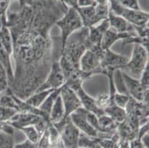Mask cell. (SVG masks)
Segmentation results:
<instances>
[{
    "label": "cell",
    "instance_id": "32",
    "mask_svg": "<svg viewBox=\"0 0 149 148\" xmlns=\"http://www.w3.org/2000/svg\"><path fill=\"white\" fill-rule=\"evenodd\" d=\"M119 5L134 10H142L139 5L138 0H115Z\"/></svg>",
    "mask_w": 149,
    "mask_h": 148
},
{
    "label": "cell",
    "instance_id": "31",
    "mask_svg": "<svg viewBox=\"0 0 149 148\" xmlns=\"http://www.w3.org/2000/svg\"><path fill=\"white\" fill-rule=\"evenodd\" d=\"M130 98L131 97L128 95L123 94V93L116 92L114 94V97H113V103L120 108H125L126 104H128Z\"/></svg>",
    "mask_w": 149,
    "mask_h": 148
},
{
    "label": "cell",
    "instance_id": "27",
    "mask_svg": "<svg viewBox=\"0 0 149 148\" xmlns=\"http://www.w3.org/2000/svg\"><path fill=\"white\" fill-rule=\"evenodd\" d=\"M9 88V81L6 69L0 62V94L5 93Z\"/></svg>",
    "mask_w": 149,
    "mask_h": 148
},
{
    "label": "cell",
    "instance_id": "20",
    "mask_svg": "<svg viewBox=\"0 0 149 148\" xmlns=\"http://www.w3.org/2000/svg\"><path fill=\"white\" fill-rule=\"evenodd\" d=\"M65 114V110L64 106H63V103H62V97L59 93V96L56 97V100L54 101V104L52 106L51 110L50 112L49 115V122L52 124L58 123L62 120V119L64 118Z\"/></svg>",
    "mask_w": 149,
    "mask_h": 148
},
{
    "label": "cell",
    "instance_id": "23",
    "mask_svg": "<svg viewBox=\"0 0 149 148\" xmlns=\"http://www.w3.org/2000/svg\"><path fill=\"white\" fill-rule=\"evenodd\" d=\"M61 88L59 89L54 90L45 99L44 101H43L42 104L39 107V109L41 110L42 112L45 114V116H46L47 119L49 122V115L50 112L51 110V108H52V106L54 104V101L56 100V97L59 95L60 93Z\"/></svg>",
    "mask_w": 149,
    "mask_h": 148
},
{
    "label": "cell",
    "instance_id": "39",
    "mask_svg": "<svg viewBox=\"0 0 149 148\" xmlns=\"http://www.w3.org/2000/svg\"><path fill=\"white\" fill-rule=\"evenodd\" d=\"M1 95H2V94H0V96H1Z\"/></svg>",
    "mask_w": 149,
    "mask_h": 148
},
{
    "label": "cell",
    "instance_id": "19",
    "mask_svg": "<svg viewBox=\"0 0 149 148\" xmlns=\"http://www.w3.org/2000/svg\"><path fill=\"white\" fill-rule=\"evenodd\" d=\"M109 27L120 33L133 32L134 31V25L122 18L121 16L114 14L113 12L109 10L108 16Z\"/></svg>",
    "mask_w": 149,
    "mask_h": 148
},
{
    "label": "cell",
    "instance_id": "34",
    "mask_svg": "<svg viewBox=\"0 0 149 148\" xmlns=\"http://www.w3.org/2000/svg\"><path fill=\"white\" fill-rule=\"evenodd\" d=\"M77 7L76 8H87V7L96 6V0H76Z\"/></svg>",
    "mask_w": 149,
    "mask_h": 148
},
{
    "label": "cell",
    "instance_id": "11",
    "mask_svg": "<svg viewBox=\"0 0 149 148\" xmlns=\"http://www.w3.org/2000/svg\"><path fill=\"white\" fill-rule=\"evenodd\" d=\"M128 61V58L125 56L116 54L111 49L105 50L104 51L103 58L101 65L104 75L106 76L107 73L109 71L123 70Z\"/></svg>",
    "mask_w": 149,
    "mask_h": 148
},
{
    "label": "cell",
    "instance_id": "21",
    "mask_svg": "<svg viewBox=\"0 0 149 148\" xmlns=\"http://www.w3.org/2000/svg\"><path fill=\"white\" fill-rule=\"evenodd\" d=\"M101 133H114L116 132L118 123L113 120L110 116L104 114L98 117Z\"/></svg>",
    "mask_w": 149,
    "mask_h": 148
},
{
    "label": "cell",
    "instance_id": "12",
    "mask_svg": "<svg viewBox=\"0 0 149 148\" xmlns=\"http://www.w3.org/2000/svg\"><path fill=\"white\" fill-rule=\"evenodd\" d=\"M125 110L126 116L139 121L141 125L148 122V103L140 102L130 98Z\"/></svg>",
    "mask_w": 149,
    "mask_h": 148
},
{
    "label": "cell",
    "instance_id": "26",
    "mask_svg": "<svg viewBox=\"0 0 149 148\" xmlns=\"http://www.w3.org/2000/svg\"><path fill=\"white\" fill-rule=\"evenodd\" d=\"M123 44H139L143 46L146 50L148 51V36H141L139 35H134V36L123 41Z\"/></svg>",
    "mask_w": 149,
    "mask_h": 148
},
{
    "label": "cell",
    "instance_id": "16",
    "mask_svg": "<svg viewBox=\"0 0 149 148\" xmlns=\"http://www.w3.org/2000/svg\"><path fill=\"white\" fill-rule=\"evenodd\" d=\"M42 119L43 118H42L41 116L35 115V114L17 112L7 122H8L14 128L19 129L20 127H27V126L36 125L38 122Z\"/></svg>",
    "mask_w": 149,
    "mask_h": 148
},
{
    "label": "cell",
    "instance_id": "36",
    "mask_svg": "<svg viewBox=\"0 0 149 148\" xmlns=\"http://www.w3.org/2000/svg\"><path fill=\"white\" fill-rule=\"evenodd\" d=\"M20 8L24 6H31L33 3V0H18Z\"/></svg>",
    "mask_w": 149,
    "mask_h": 148
},
{
    "label": "cell",
    "instance_id": "33",
    "mask_svg": "<svg viewBox=\"0 0 149 148\" xmlns=\"http://www.w3.org/2000/svg\"><path fill=\"white\" fill-rule=\"evenodd\" d=\"M138 79L143 86L149 88V64L146 65Z\"/></svg>",
    "mask_w": 149,
    "mask_h": 148
},
{
    "label": "cell",
    "instance_id": "1",
    "mask_svg": "<svg viewBox=\"0 0 149 148\" xmlns=\"http://www.w3.org/2000/svg\"><path fill=\"white\" fill-rule=\"evenodd\" d=\"M32 7L33 16L28 28L11 36L15 68L9 88L22 100L37 90L53 62L59 60L60 39L52 37L51 30L68 9L59 0H33Z\"/></svg>",
    "mask_w": 149,
    "mask_h": 148
},
{
    "label": "cell",
    "instance_id": "6",
    "mask_svg": "<svg viewBox=\"0 0 149 148\" xmlns=\"http://www.w3.org/2000/svg\"><path fill=\"white\" fill-rule=\"evenodd\" d=\"M148 64V51L143 46L139 44H134L132 54L124 69H127L130 73L138 79L144 70L146 65Z\"/></svg>",
    "mask_w": 149,
    "mask_h": 148
},
{
    "label": "cell",
    "instance_id": "9",
    "mask_svg": "<svg viewBox=\"0 0 149 148\" xmlns=\"http://www.w3.org/2000/svg\"><path fill=\"white\" fill-rule=\"evenodd\" d=\"M65 84V78L59 65V60H54L51 65V70L43 83L36 91L44 90H56L62 88Z\"/></svg>",
    "mask_w": 149,
    "mask_h": 148
},
{
    "label": "cell",
    "instance_id": "4",
    "mask_svg": "<svg viewBox=\"0 0 149 148\" xmlns=\"http://www.w3.org/2000/svg\"><path fill=\"white\" fill-rule=\"evenodd\" d=\"M103 55L104 50L102 49L100 45L88 48L80 59V70L90 74L91 76L97 74L104 75L103 70L101 67Z\"/></svg>",
    "mask_w": 149,
    "mask_h": 148
},
{
    "label": "cell",
    "instance_id": "7",
    "mask_svg": "<svg viewBox=\"0 0 149 148\" xmlns=\"http://www.w3.org/2000/svg\"><path fill=\"white\" fill-rule=\"evenodd\" d=\"M86 112L87 110L80 108L69 116L73 124L79 129V131L85 135L93 138H111L112 133H99L89 124L86 119Z\"/></svg>",
    "mask_w": 149,
    "mask_h": 148
},
{
    "label": "cell",
    "instance_id": "37",
    "mask_svg": "<svg viewBox=\"0 0 149 148\" xmlns=\"http://www.w3.org/2000/svg\"><path fill=\"white\" fill-rule=\"evenodd\" d=\"M63 3L65 4L67 6L72 7V8H75L77 7V2L76 0H62Z\"/></svg>",
    "mask_w": 149,
    "mask_h": 148
},
{
    "label": "cell",
    "instance_id": "17",
    "mask_svg": "<svg viewBox=\"0 0 149 148\" xmlns=\"http://www.w3.org/2000/svg\"><path fill=\"white\" fill-rule=\"evenodd\" d=\"M77 93L81 101L82 108H84L85 110L95 114L96 116H98V117H100V116H102V115L105 114V112H104L103 110L100 109V108L97 107V104H96L95 99L92 97V96H91L90 95L88 94L85 91V90L83 89V88H80L77 90Z\"/></svg>",
    "mask_w": 149,
    "mask_h": 148
},
{
    "label": "cell",
    "instance_id": "8",
    "mask_svg": "<svg viewBox=\"0 0 149 148\" xmlns=\"http://www.w3.org/2000/svg\"><path fill=\"white\" fill-rule=\"evenodd\" d=\"M122 76L130 97L137 101L148 103L149 88L143 86L138 79L122 70Z\"/></svg>",
    "mask_w": 149,
    "mask_h": 148
},
{
    "label": "cell",
    "instance_id": "14",
    "mask_svg": "<svg viewBox=\"0 0 149 148\" xmlns=\"http://www.w3.org/2000/svg\"><path fill=\"white\" fill-rule=\"evenodd\" d=\"M108 28H109V22L108 19L100 22L96 25L88 28V33L86 39L87 49L93 46L100 45L102 36Z\"/></svg>",
    "mask_w": 149,
    "mask_h": 148
},
{
    "label": "cell",
    "instance_id": "30",
    "mask_svg": "<svg viewBox=\"0 0 149 148\" xmlns=\"http://www.w3.org/2000/svg\"><path fill=\"white\" fill-rule=\"evenodd\" d=\"M94 99H95V101L97 107L100 108V109L103 110L107 107L110 105V97L109 95L107 94V93L99 94Z\"/></svg>",
    "mask_w": 149,
    "mask_h": 148
},
{
    "label": "cell",
    "instance_id": "3",
    "mask_svg": "<svg viewBox=\"0 0 149 148\" xmlns=\"http://www.w3.org/2000/svg\"><path fill=\"white\" fill-rule=\"evenodd\" d=\"M61 31L60 42H61V53L64 48L68 39L74 33L79 31L83 27L81 17L77 10L74 8L68 7L67 12L63 15L60 19L56 23Z\"/></svg>",
    "mask_w": 149,
    "mask_h": 148
},
{
    "label": "cell",
    "instance_id": "25",
    "mask_svg": "<svg viewBox=\"0 0 149 148\" xmlns=\"http://www.w3.org/2000/svg\"><path fill=\"white\" fill-rule=\"evenodd\" d=\"M18 130H21L22 132L26 135L28 140L31 141V142H33V143H38L40 137H41V135L38 133V131L33 125L20 127Z\"/></svg>",
    "mask_w": 149,
    "mask_h": 148
},
{
    "label": "cell",
    "instance_id": "35",
    "mask_svg": "<svg viewBox=\"0 0 149 148\" xmlns=\"http://www.w3.org/2000/svg\"><path fill=\"white\" fill-rule=\"evenodd\" d=\"M14 148H38V143H33L26 139L25 142L15 145Z\"/></svg>",
    "mask_w": 149,
    "mask_h": 148
},
{
    "label": "cell",
    "instance_id": "13",
    "mask_svg": "<svg viewBox=\"0 0 149 148\" xmlns=\"http://www.w3.org/2000/svg\"><path fill=\"white\" fill-rule=\"evenodd\" d=\"M60 139L64 148H77L80 131L68 117L59 131Z\"/></svg>",
    "mask_w": 149,
    "mask_h": 148
},
{
    "label": "cell",
    "instance_id": "28",
    "mask_svg": "<svg viewBox=\"0 0 149 148\" xmlns=\"http://www.w3.org/2000/svg\"><path fill=\"white\" fill-rule=\"evenodd\" d=\"M13 135L0 131V148H14Z\"/></svg>",
    "mask_w": 149,
    "mask_h": 148
},
{
    "label": "cell",
    "instance_id": "18",
    "mask_svg": "<svg viewBox=\"0 0 149 148\" xmlns=\"http://www.w3.org/2000/svg\"><path fill=\"white\" fill-rule=\"evenodd\" d=\"M78 13L81 17L83 27L90 28V27L99 24L103 19L97 14L96 11L95 6L87 7V8H76Z\"/></svg>",
    "mask_w": 149,
    "mask_h": 148
},
{
    "label": "cell",
    "instance_id": "24",
    "mask_svg": "<svg viewBox=\"0 0 149 148\" xmlns=\"http://www.w3.org/2000/svg\"><path fill=\"white\" fill-rule=\"evenodd\" d=\"M54 90H40V91H36L31 94L28 99L25 100L28 104L30 105L33 106L34 108H39L40 105L43 103V101L45 100L47 96L53 91Z\"/></svg>",
    "mask_w": 149,
    "mask_h": 148
},
{
    "label": "cell",
    "instance_id": "38",
    "mask_svg": "<svg viewBox=\"0 0 149 148\" xmlns=\"http://www.w3.org/2000/svg\"><path fill=\"white\" fill-rule=\"evenodd\" d=\"M119 148H131L130 142L127 141H120Z\"/></svg>",
    "mask_w": 149,
    "mask_h": 148
},
{
    "label": "cell",
    "instance_id": "29",
    "mask_svg": "<svg viewBox=\"0 0 149 148\" xmlns=\"http://www.w3.org/2000/svg\"><path fill=\"white\" fill-rule=\"evenodd\" d=\"M17 113L16 110L0 105V122H8Z\"/></svg>",
    "mask_w": 149,
    "mask_h": 148
},
{
    "label": "cell",
    "instance_id": "22",
    "mask_svg": "<svg viewBox=\"0 0 149 148\" xmlns=\"http://www.w3.org/2000/svg\"><path fill=\"white\" fill-rule=\"evenodd\" d=\"M105 114L110 116L116 123H121L126 119V111L125 108H120L119 106L113 104L107 107L104 110Z\"/></svg>",
    "mask_w": 149,
    "mask_h": 148
},
{
    "label": "cell",
    "instance_id": "15",
    "mask_svg": "<svg viewBox=\"0 0 149 148\" xmlns=\"http://www.w3.org/2000/svg\"><path fill=\"white\" fill-rule=\"evenodd\" d=\"M136 35V32L133 31V32L128 33H120L116 31L115 30L112 29L111 28H108V29L104 33L102 39L101 40L100 46L102 49L105 51L111 49V47L118 41L120 40H125V39L131 38Z\"/></svg>",
    "mask_w": 149,
    "mask_h": 148
},
{
    "label": "cell",
    "instance_id": "2",
    "mask_svg": "<svg viewBox=\"0 0 149 148\" xmlns=\"http://www.w3.org/2000/svg\"><path fill=\"white\" fill-rule=\"evenodd\" d=\"M88 33V28L82 27L70 36L61 53L59 59V65L64 73L65 78L70 73L80 69L79 62L82 55L87 50L86 39Z\"/></svg>",
    "mask_w": 149,
    "mask_h": 148
},
{
    "label": "cell",
    "instance_id": "5",
    "mask_svg": "<svg viewBox=\"0 0 149 148\" xmlns=\"http://www.w3.org/2000/svg\"><path fill=\"white\" fill-rule=\"evenodd\" d=\"M110 10L121 16L134 26H143L148 23V12L143 10H134L119 5L115 0H109Z\"/></svg>",
    "mask_w": 149,
    "mask_h": 148
},
{
    "label": "cell",
    "instance_id": "10",
    "mask_svg": "<svg viewBox=\"0 0 149 148\" xmlns=\"http://www.w3.org/2000/svg\"><path fill=\"white\" fill-rule=\"evenodd\" d=\"M60 96L62 97V103L64 106V118L59 122H65L69 116L76 110L82 108L79 98L77 96V92L64 85L61 88Z\"/></svg>",
    "mask_w": 149,
    "mask_h": 148
}]
</instances>
